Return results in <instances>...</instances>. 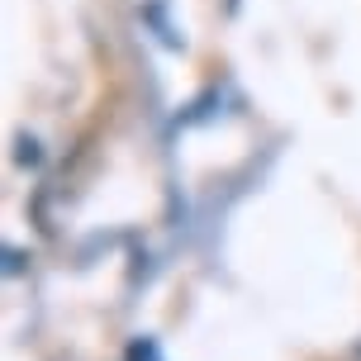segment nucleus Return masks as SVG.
<instances>
[{"mask_svg": "<svg viewBox=\"0 0 361 361\" xmlns=\"http://www.w3.org/2000/svg\"><path fill=\"white\" fill-rule=\"evenodd\" d=\"M128 361H162V352H157L152 338H138V343L128 347Z\"/></svg>", "mask_w": 361, "mask_h": 361, "instance_id": "obj_1", "label": "nucleus"}]
</instances>
